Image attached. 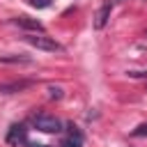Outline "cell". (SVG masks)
I'll list each match as a JSON object with an SVG mask.
<instances>
[{
  "label": "cell",
  "mask_w": 147,
  "mask_h": 147,
  "mask_svg": "<svg viewBox=\"0 0 147 147\" xmlns=\"http://www.w3.org/2000/svg\"><path fill=\"white\" fill-rule=\"evenodd\" d=\"M32 126L41 133H60L62 131V122L55 115H48V113H34L32 115Z\"/></svg>",
  "instance_id": "obj_1"
},
{
  "label": "cell",
  "mask_w": 147,
  "mask_h": 147,
  "mask_svg": "<svg viewBox=\"0 0 147 147\" xmlns=\"http://www.w3.org/2000/svg\"><path fill=\"white\" fill-rule=\"evenodd\" d=\"M25 41L30 44V46H34V48H39V51H46V53H60L62 51V46L53 39V37H46V34H25Z\"/></svg>",
  "instance_id": "obj_2"
},
{
  "label": "cell",
  "mask_w": 147,
  "mask_h": 147,
  "mask_svg": "<svg viewBox=\"0 0 147 147\" xmlns=\"http://www.w3.org/2000/svg\"><path fill=\"white\" fill-rule=\"evenodd\" d=\"M67 129H69V136L60 142V147H80V145H83V133L78 131V126L69 124Z\"/></svg>",
  "instance_id": "obj_3"
},
{
  "label": "cell",
  "mask_w": 147,
  "mask_h": 147,
  "mask_svg": "<svg viewBox=\"0 0 147 147\" xmlns=\"http://www.w3.org/2000/svg\"><path fill=\"white\" fill-rule=\"evenodd\" d=\"M110 9H113V5H110V0L108 2H103V7L96 11V16H94V28H103L106 23H108V16H110Z\"/></svg>",
  "instance_id": "obj_4"
},
{
  "label": "cell",
  "mask_w": 147,
  "mask_h": 147,
  "mask_svg": "<svg viewBox=\"0 0 147 147\" xmlns=\"http://www.w3.org/2000/svg\"><path fill=\"white\" fill-rule=\"evenodd\" d=\"M21 140H25V126H23V124H14V126L9 129V133H7V142H9V145H16V142H21Z\"/></svg>",
  "instance_id": "obj_5"
},
{
  "label": "cell",
  "mask_w": 147,
  "mask_h": 147,
  "mask_svg": "<svg viewBox=\"0 0 147 147\" xmlns=\"http://www.w3.org/2000/svg\"><path fill=\"white\" fill-rule=\"evenodd\" d=\"M14 23H16V25H21V28H25V30H34V32H41V30H44V25H41L39 21L28 18V16H18Z\"/></svg>",
  "instance_id": "obj_6"
},
{
  "label": "cell",
  "mask_w": 147,
  "mask_h": 147,
  "mask_svg": "<svg viewBox=\"0 0 147 147\" xmlns=\"http://www.w3.org/2000/svg\"><path fill=\"white\" fill-rule=\"evenodd\" d=\"M25 87H30V80H21V83H7V85H0V92H21V90H25Z\"/></svg>",
  "instance_id": "obj_7"
},
{
  "label": "cell",
  "mask_w": 147,
  "mask_h": 147,
  "mask_svg": "<svg viewBox=\"0 0 147 147\" xmlns=\"http://www.w3.org/2000/svg\"><path fill=\"white\" fill-rule=\"evenodd\" d=\"M0 62H28L23 55H0Z\"/></svg>",
  "instance_id": "obj_8"
},
{
  "label": "cell",
  "mask_w": 147,
  "mask_h": 147,
  "mask_svg": "<svg viewBox=\"0 0 147 147\" xmlns=\"http://www.w3.org/2000/svg\"><path fill=\"white\" fill-rule=\"evenodd\" d=\"M30 2H32V7H37V9H44V7L51 5V0H30Z\"/></svg>",
  "instance_id": "obj_9"
},
{
  "label": "cell",
  "mask_w": 147,
  "mask_h": 147,
  "mask_svg": "<svg viewBox=\"0 0 147 147\" xmlns=\"http://www.w3.org/2000/svg\"><path fill=\"white\" fill-rule=\"evenodd\" d=\"M133 136H147V124H140L138 129H133Z\"/></svg>",
  "instance_id": "obj_10"
},
{
  "label": "cell",
  "mask_w": 147,
  "mask_h": 147,
  "mask_svg": "<svg viewBox=\"0 0 147 147\" xmlns=\"http://www.w3.org/2000/svg\"><path fill=\"white\" fill-rule=\"evenodd\" d=\"M48 92H51L53 99H60V96H62V90H60V87H48Z\"/></svg>",
  "instance_id": "obj_11"
},
{
  "label": "cell",
  "mask_w": 147,
  "mask_h": 147,
  "mask_svg": "<svg viewBox=\"0 0 147 147\" xmlns=\"http://www.w3.org/2000/svg\"><path fill=\"white\" fill-rule=\"evenodd\" d=\"M30 147H46V145H30Z\"/></svg>",
  "instance_id": "obj_12"
}]
</instances>
